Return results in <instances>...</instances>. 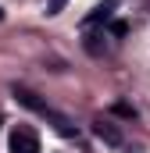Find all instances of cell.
Instances as JSON below:
<instances>
[{
	"label": "cell",
	"mask_w": 150,
	"mask_h": 153,
	"mask_svg": "<svg viewBox=\"0 0 150 153\" xmlns=\"http://www.w3.org/2000/svg\"><path fill=\"white\" fill-rule=\"evenodd\" d=\"M7 150L11 153H39V135L29 125H14L7 135Z\"/></svg>",
	"instance_id": "obj_1"
},
{
	"label": "cell",
	"mask_w": 150,
	"mask_h": 153,
	"mask_svg": "<svg viewBox=\"0 0 150 153\" xmlns=\"http://www.w3.org/2000/svg\"><path fill=\"white\" fill-rule=\"evenodd\" d=\"M93 135H97L100 143H107V146H122V132L114 128L111 121H104V117H100V121H93Z\"/></svg>",
	"instance_id": "obj_2"
},
{
	"label": "cell",
	"mask_w": 150,
	"mask_h": 153,
	"mask_svg": "<svg viewBox=\"0 0 150 153\" xmlns=\"http://www.w3.org/2000/svg\"><path fill=\"white\" fill-rule=\"evenodd\" d=\"M114 7H118V0H104V4H97V7H93V11H89L86 18H82V25L89 29V25H97V22H107Z\"/></svg>",
	"instance_id": "obj_3"
},
{
	"label": "cell",
	"mask_w": 150,
	"mask_h": 153,
	"mask_svg": "<svg viewBox=\"0 0 150 153\" xmlns=\"http://www.w3.org/2000/svg\"><path fill=\"white\" fill-rule=\"evenodd\" d=\"M68 0H46V14H61Z\"/></svg>",
	"instance_id": "obj_4"
},
{
	"label": "cell",
	"mask_w": 150,
	"mask_h": 153,
	"mask_svg": "<svg viewBox=\"0 0 150 153\" xmlns=\"http://www.w3.org/2000/svg\"><path fill=\"white\" fill-rule=\"evenodd\" d=\"M129 153H143V150H129Z\"/></svg>",
	"instance_id": "obj_5"
}]
</instances>
